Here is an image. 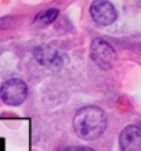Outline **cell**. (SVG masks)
I'll return each instance as SVG.
<instances>
[{"mask_svg":"<svg viewBox=\"0 0 141 151\" xmlns=\"http://www.w3.org/2000/svg\"><path fill=\"white\" fill-rule=\"evenodd\" d=\"M108 118L104 110L96 105H87L77 111L73 116V130L83 140L93 142L104 134Z\"/></svg>","mask_w":141,"mask_h":151,"instance_id":"6da1fadb","label":"cell"},{"mask_svg":"<svg viewBox=\"0 0 141 151\" xmlns=\"http://www.w3.org/2000/svg\"><path fill=\"white\" fill-rule=\"evenodd\" d=\"M28 96V86L22 79L19 78H10L1 83L0 86V99L7 105H17L22 104Z\"/></svg>","mask_w":141,"mask_h":151,"instance_id":"7a4b0ae2","label":"cell"},{"mask_svg":"<svg viewBox=\"0 0 141 151\" xmlns=\"http://www.w3.org/2000/svg\"><path fill=\"white\" fill-rule=\"evenodd\" d=\"M91 60L96 63L101 69H111L116 61V53L114 47L101 37L93 39L90 46Z\"/></svg>","mask_w":141,"mask_h":151,"instance_id":"3957f363","label":"cell"},{"mask_svg":"<svg viewBox=\"0 0 141 151\" xmlns=\"http://www.w3.org/2000/svg\"><path fill=\"white\" fill-rule=\"evenodd\" d=\"M90 15L94 19V22L102 27H108L116 21L118 18V11L114 7L111 1H105V0H98V1H93L90 6Z\"/></svg>","mask_w":141,"mask_h":151,"instance_id":"277c9868","label":"cell"},{"mask_svg":"<svg viewBox=\"0 0 141 151\" xmlns=\"http://www.w3.org/2000/svg\"><path fill=\"white\" fill-rule=\"evenodd\" d=\"M119 147L122 151H141V128L129 125L119 136Z\"/></svg>","mask_w":141,"mask_h":151,"instance_id":"5b68a950","label":"cell"},{"mask_svg":"<svg viewBox=\"0 0 141 151\" xmlns=\"http://www.w3.org/2000/svg\"><path fill=\"white\" fill-rule=\"evenodd\" d=\"M33 53H35V58L37 60V63H40L42 65H46V67H57L64 60V55L55 47L49 46V45L36 47Z\"/></svg>","mask_w":141,"mask_h":151,"instance_id":"8992f818","label":"cell"},{"mask_svg":"<svg viewBox=\"0 0 141 151\" xmlns=\"http://www.w3.org/2000/svg\"><path fill=\"white\" fill-rule=\"evenodd\" d=\"M59 14L58 9H47L44 11H40L37 14L35 19H33V24L37 25V27H46V25H50L57 19Z\"/></svg>","mask_w":141,"mask_h":151,"instance_id":"52a82bcc","label":"cell"},{"mask_svg":"<svg viewBox=\"0 0 141 151\" xmlns=\"http://www.w3.org/2000/svg\"><path fill=\"white\" fill-rule=\"evenodd\" d=\"M62 151H96L91 147H86V146H73V147H68Z\"/></svg>","mask_w":141,"mask_h":151,"instance_id":"ba28073f","label":"cell"},{"mask_svg":"<svg viewBox=\"0 0 141 151\" xmlns=\"http://www.w3.org/2000/svg\"><path fill=\"white\" fill-rule=\"evenodd\" d=\"M0 151H6V139L0 137Z\"/></svg>","mask_w":141,"mask_h":151,"instance_id":"9c48e42d","label":"cell"}]
</instances>
